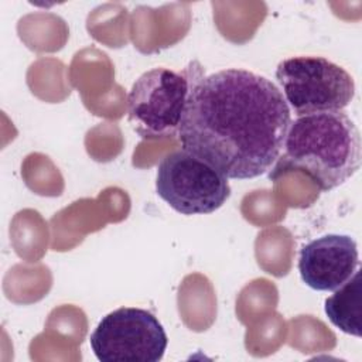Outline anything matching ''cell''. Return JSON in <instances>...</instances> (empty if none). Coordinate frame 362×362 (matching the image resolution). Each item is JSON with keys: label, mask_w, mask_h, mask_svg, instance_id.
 Wrapping results in <instances>:
<instances>
[{"label": "cell", "mask_w": 362, "mask_h": 362, "mask_svg": "<svg viewBox=\"0 0 362 362\" xmlns=\"http://www.w3.org/2000/svg\"><path fill=\"white\" fill-rule=\"evenodd\" d=\"M290 123V107L270 79L229 68L195 81L177 136L181 148L225 177L247 180L272 170Z\"/></svg>", "instance_id": "obj_1"}, {"label": "cell", "mask_w": 362, "mask_h": 362, "mask_svg": "<svg viewBox=\"0 0 362 362\" xmlns=\"http://www.w3.org/2000/svg\"><path fill=\"white\" fill-rule=\"evenodd\" d=\"M276 171H301L321 191H331L356 174L362 161L361 133L344 112L297 116L288 126Z\"/></svg>", "instance_id": "obj_2"}, {"label": "cell", "mask_w": 362, "mask_h": 362, "mask_svg": "<svg viewBox=\"0 0 362 362\" xmlns=\"http://www.w3.org/2000/svg\"><path fill=\"white\" fill-rule=\"evenodd\" d=\"M202 68L191 62L182 72L153 68L141 74L127 95V117L141 139H161L178 134L191 89Z\"/></svg>", "instance_id": "obj_3"}, {"label": "cell", "mask_w": 362, "mask_h": 362, "mask_svg": "<svg viewBox=\"0 0 362 362\" xmlns=\"http://www.w3.org/2000/svg\"><path fill=\"white\" fill-rule=\"evenodd\" d=\"M276 79L297 116L344 110L355 98L351 74L324 57L286 58L276 68Z\"/></svg>", "instance_id": "obj_4"}, {"label": "cell", "mask_w": 362, "mask_h": 362, "mask_svg": "<svg viewBox=\"0 0 362 362\" xmlns=\"http://www.w3.org/2000/svg\"><path fill=\"white\" fill-rule=\"evenodd\" d=\"M156 192L182 215L218 211L230 197L229 178L198 156L180 148L157 167Z\"/></svg>", "instance_id": "obj_5"}, {"label": "cell", "mask_w": 362, "mask_h": 362, "mask_svg": "<svg viewBox=\"0 0 362 362\" xmlns=\"http://www.w3.org/2000/svg\"><path fill=\"white\" fill-rule=\"evenodd\" d=\"M89 342L102 362H158L164 356L168 338L153 313L120 307L99 321Z\"/></svg>", "instance_id": "obj_6"}, {"label": "cell", "mask_w": 362, "mask_h": 362, "mask_svg": "<svg viewBox=\"0 0 362 362\" xmlns=\"http://www.w3.org/2000/svg\"><path fill=\"white\" fill-rule=\"evenodd\" d=\"M359 267V252L349 235L328 233L300 250L298 272L301 280L317 291H335Z\"/></svg>", "instance_id": "obj_7"}, {"label": "cell", "mask_w": 362, "mask_h": 362, "mask_svg": "<svg viewBox=\"0 0 362 362\" xmlns=\"http://www.w3.org/2000/svg\"><path fill=\"white\" fill-rule=\"evenodd\" d=\"M328 320L345 334L361 338V269L325 300Z\"/></svg>", "instance_id": "obj_8"}]
</instances>
